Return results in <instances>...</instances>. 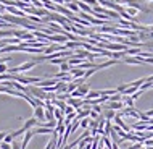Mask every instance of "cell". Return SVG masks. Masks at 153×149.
Masks as SVG:
<instances>
[{
	"label": "cell",
	"mask_w": 153,
	"mask_h": 149,
	"mask_svg": "<svg viewBox=\"0 0 153 149\" xmlns=\"http://www.w3.org/2000/svg\"><path fill=\"white\" fill-rule=\"evenodd\" d=\"M53 135L55 133V130H53V128H47V126H37V128H34V130H32V135Z\"/></svg>",
	"instance_id": "obj_4"
},
{
	"label": "cell",
	"mask_w": 153,
	"mask_h": 149,
	"mask_svg": "<svg viewBox=\"0 0 153 149\" xmlns=\"http://www.w3.org/2000/svg\"><path fill=\"white\" fill-rule=\"evenodd\" d=\"M90 118H92V120H98V118H100V114L95 112V110H90Z\"/></svg>",
	"instance_id": "obj_18"
},
{
	"label": "cell",
	"mask_w": 153,
	"mask_h": 149,
	"mask_svg": "<svg viewBox=\"0 0 153 149\" xmlns=\"http://www.w3.org/2000/svg\"><path fill=\"white\" fill-rule=\"evenodd\" d=\"M137 2H140V3H147V2H153V0H137Z\"/></svg>",
	"instance_id": "obj_26"
},
{
	"label": "cell",
	"mask_w": 153,
	"mask_h": 149,
	"mask_svg": "<svg viewBox=\"0 0 153 149\" xmlns=\"http://www.w3.org/2000/svg\"><path fill=\"white\" fill-rule=\"evenodd\" d=\"M92 110H95V112H98V114H100V112H102V107H100V105H94Z\"/></svg>",
	"instance_id": "obj_22"
},
{
	"label": "cell",
	"mask_w": 153,
	"mask_h": 149,
	"mask_svg": "<svg viewBox=\"0 0 153 149\" xmlns=\"http://www.w3.org/2000/svg\"><path fill=\"white\" fill-rule=\"evenodd\" d=\"M119 115H127V117H134V118H140V112L135 109V107H124V109L119 112Z\"/></svg>",
	"instance_id": "obj_2"
},
{
	"label": "cell",
	"mask_w": 153,
	"mask_h": 149,
	"mask_svg": "<svg viewBox=\"0 0 153 149\" xmlns=\"http://www.w3.org/2000/svg\"><path fill=\"white\" fill-rule=\"evenodd\" d=\"M81 2H84V3H87V5H92L94 8L98 5V0H81Z\"/></svg>",
	"instance_id": "obj_17"
},
{
	"label": "cell",
	"mask_w": 153,
	"mask_h": 149,
	"mask_svg": "<svg viewBox=\"0 0 153 149\" xmlns=\"http://www.w3.org/2000/svg\"><path fill=\"white\" fill-rule=\"evenodd\" d=\"M0 149H11V146L8 143H2V144H0Z\"/></svg>",
	"instance_id": "obj_21"
},
{
	"label": "cell",
	"mask_w": 153,
	"mask_h": 149,
	"mask_svg": "<svg viewBox=\"0 0 153 149\" xmlns=\"http://www.w3.org/2000/svg\"><path fill=\"white\" fill-rule=\"evenodd\" d=\"M77 91H79V93L82 94V96H87L89 94V91H90V88H89V84H85V83H82V84H79L77 86Z\"/></svg>",
	"instance_id": "obj_8"
},
{
	"label": "cell",
	"mask_w": 153,
	"mask_h": 149,
	"mask_svg": "<svg viewBox=\"0 0 153 149\" xmlns=\"http://www.w3.org/2000/svg\"><path fill=\"white\" fill-rule=\"evenodd\" d=\"M7 71H8L7 65H5V63H2V65H0V74H2V73H7Z\"/></svg>",
	"instance_id": "obj_20"
},
{
	"label": "cell",
	"mask_w": 153,
	"mask_h": 149,
	"mask_svg": "<svg viewBox=\"0 0 153 149\" xmlns=\"http://www.w3.org/2000/svg\"><path fill=\"white\" fill-rule=\"evenodd\" d=\"M105 109H110V110H123L124 109V102H106L103 104Z\"/></svg>",
	"instance_id": "obj_5"
},
{
	"label": "cell",
	"mask_w": 153,
	"mask_h": 149,
	"mask_svg": "<svg viewBox=\"0 0 153 149\" xmlns=\"http://www.w3.org/2000/svg\"><path fill=\"white\" fill-rule=\"evenodd\" d=\"M66 104L74 107V109H81L82 104H84V99H74V97H68V101H66Z\"/></svg>",
	"instance_id": "obj_6"
},
{
	"label": "cell",
	"mask_w": 153,
	"mask_h": 149,
	"mask_svg": "<svg viewBox=\"0 0 153 149\" xmlns=\"http://www.w3.org/2000/svg\"><path fill=\"white\" fill-rule=\"evenodd\" d=\"M69 70H71V65L68 63V62H63V63L60 65V73H69Z\"/></svg>",
	"instance_id": "obj_12"
},
{
	"label": "cell",
	"mask_w": 153,
	"mask_h": 149,
	"mask_svg": "<svg viewBox=\"0 0 153 149\" xmlns=\"http://www.w3.org/2000/svg\"><path fill=\"white\" fill-rule=\"evenodd\" d=\"M53 115H55L56 120H63V110L56 109V107H55V110H53Z\"/></svg>",
	"instance_id": "obj_16"
},
{
	"label": "cell",
	"mask_w": 153,
	"mask_h": 149,
	"mask_svg": "<svg viewBox=\"0 0 153 149\" xmlns=\"http://www.w3.org/2000/svg\"><path fill=\"white\" fill-rule=\"evenodd\" d=\"M69 97H84V96H82V94L79 93V91L76 89V91H73V93L69 94Z\"/></svg>",
	"instance_id": "obj_19"
},
{
	"label": "cell",
	"mask_w": 153,
	"mask_h": 149,
	"mask_svg": "<svg viewBox=\"0 0 153 149\" xmlns=\"http://www.w3.org/2000/svg\"><path fill=\"white\" fill-rule=\"evenodd\" d=\"M94 97H102V94H100V91H89V94L85 96V99H94Z\"/></svg>",
	"instance_id": "obj_13"
},
{
	"label": "cell",
	"mask_w": 153,
	"mask_h": 149,
	"mask_svg": "<svg viewBox=\"0 0 153 149\" xmlns=\"http://www.w3.org/2000/svg\"><path fill=\"white\" fill-rule=\"evenodd\" d=\"M103 118L105 120H113L114 117H116V114H114V110H110V109H105V112H102Z\"/></svg>",
	"instance_id": "obj_9"
},
{
	"label": "cell",
	"mask_w": 153,
	"mask_h": 149,
	"mask_svg": "<svg viewBox=\"0 0 153 149\" xmlns=\"http://www.w3.org/2000/svg\"><path fill=\"white\" fill-rule=\"evenodd\" d=\"M137 11H139V10H135V8H132V7H126V13H127V15H131L132 18H135Z\"/></svg>",
	"instance_id": "obj_15"
},
{
	"label": "cell",
	"mask_w": 153,
	"mask_h": 149,
	"mask_svg": "<svg viewBox=\"0 0 153 149\" xmlns=\"http://www.w3.org/2000/svg\"><path fill=\"white\" fill-rule=\"evenodd\" d=\"M37 63H39V62H26V63L18 65V67H15V68H8V73L10 74H18V73H23V71H29V70H32Z\"/></svg>",
	"instance_id": "obj_1"
},
{
	"label": "cell",
	"mask_w": 153,
	"mask_h": 149,
	"mask_svg": "<svg viewBox=\"0 0 153 149\" xmlns=\"http://www.w3.org/2000/svg\"><path fill=\"white\" fill-rule=\"evenodd\" d=\"M66 7H68V10L73 11V13H79V11H81L79 5H77V0H76V2H73V3H66Z\"/></svg>",
	"instance_id": "obj_10"
},
{
	"label": "cell",
	"mask_w": 153,
	"mask_h": 149,
	"mask_svg": "<svg viewBox=\"0 0 153 149\" xmlns=\"http://www.w3.org/2000/svg\"><path fill=\"white\" fill-rule=\"evenodd\" d=\"M32 130H29V131H26L24 133V139H23V144H21V149H26V146H27V143H29V139L32 138Z\"/></svg>",
	"instance_id": "obj_7"
},
{
	"label": "cell",
	"mask_w": 153,
	"mask_h": 149,
	"mask_svg": "<svg viewBox=\"0 0 153 149\" xmlns=\"http://www.w3.org/2000/svg\"><path fill=\"white\" fill-rule=\"evenodd\" d=\"M89 123H90V118H82L81 122H79V126L84 128V130H87V128H89Z\"/></svg>",
	"instance_id": "obj_14"
},
{
	"label": "cell",
	"mask_w": 153,
	"mask_h": 149,
	"mask_svg": "<svg viewBox=\"0 0 153 149\" xmlns=\"http://www.w3.org/2000/svg\"><path fill=\"white\" fill-rule=\"evenodd\" d=\"M5 136H7L5 131H0V141H2V139H5Z\"/></svg>",
	"instance_id": "obj_24"
},
{
	"label": "cell",
	"mask_w": 153,
	"mask_h": 149,
	"mask_svg": "<svg viewBox=\"0 0 153 149\" xmlns=\"http://www.w3.org/2000/svg\"><path fill=\"white\" fill-rule=\"evenodd\" d=\"M34 118H37L39 123H45V107H39L37 105L34 109Z\"/></svg>",
	"instance_id": "obj_3"
},
{
	"label": "cell",
	"mask_w": 153,
	"mask_h": 149,
	"mask_svg": "<svg viewBox=\"0 0 153 149\" xmlns=\"http://www.w3.org/2000/svg\"><path fill=\"white\" fill-rule=\"evenodd\" d=\"M147 126H148L147 122H139V123H135V125H134V130L135 131H143V130H147Z\"/></svg>",
	"instance_id": "obj_11"
},
{
	"label": "cell",
	"mask_w": 153,
	"mask_h": 149,
	"mask_svg": "<svg viewBox=\"0 0 153 149\" xmlns=\"http://www.w3.org/2000/svg\"><path fill=\"white\" fill-rule=\"evenodd\" d=\"M11 149H21V147L18 146V143H13V144H11Z\"/></svg>",
	"instance_id": "obj_25"
},
{
	"label": "cell",
	"mask_w": 153,
	"mask_h": 149,
	"mask_svg": "<svg viewBox=\"0 0 153 149\" xmlns=\"http://www.w3.org/2000/svg\"><path fill=\"white\" fill-rule=\"evenodd\" d=\"M11 141H13V138H11L10 135H7L5 136V143H11Z\"/></svg>",
	"instance_id": "obj_23"
}]
</instances>
